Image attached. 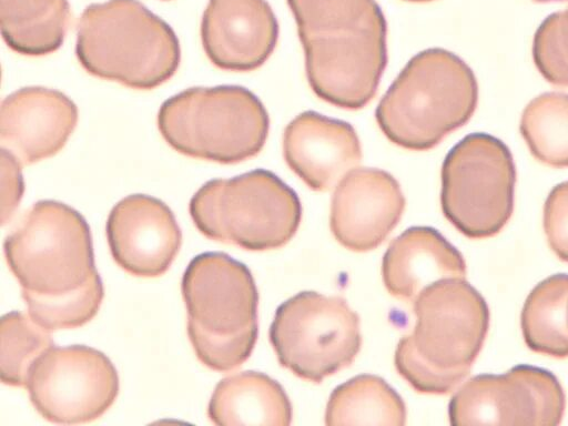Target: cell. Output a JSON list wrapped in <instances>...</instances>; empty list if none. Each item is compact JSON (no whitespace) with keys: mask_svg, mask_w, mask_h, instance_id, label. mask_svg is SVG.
Instances as JSON below:
<instances>
[{"mask_svg":"<svg viewBox=\"0 0 568 426\" xmlns=\"http://www.w3.org/2000/svg\"><path fill=\"white\" fill-rule=\"evenodd\" d=\"M3 253L31 318L48 331L83 326L104 290L85 219L52 200L34 203L6 236Z\"/></svg>","mask_w":568,"mask_h":426,"instance_id":"obj_1","label":"cell"},{"mask_svg":"<svg viewBox=\"0 0 568 426\" xmlns=\"http://www.w3.org/2000/svg\"><path fill=\"white\" fill-rule=\"evenodd\" d=\"M313 92L345 110L372 101L387 64V23L375 0H287Z\"/></svg>","mask_w":568,"mask_h":426,"instance_id":"obj_2","label":"cell"},{"mask_svg":"<svg viewBox=\"0 0 568 426\" xmlns=\"http://www.w3.org/2000/svg\"><path fill=\"white\" fill-rule=\"evenodd\" d=\"M415 327L395 351L398 374L418 393L446 395L469 375L489 327L484 297L465 278H443L413 301Z\"/></svg>","mask_w":568,"mask_h":426,"instance_id":"obj_3","label":"cell"},{"mask_svg":"<svg viewBox=\"0 0 568 426\" xmlns=\"http://www.w3.org/2000/svg\"><path fill=\"white\" fill-rule=\"evenodd\" d=\"M478 84L473 70L440 48L414 55L381 99L375 118L394 144L426 151L474 114Z\"/></svg>","mask_w":568,"mask_h":426,"instance_id":"obj_4","label":"cell"},{"mask_svg":"<svg viewBox=\"0 0 568 426\" xmlns=\"http://www.w3.org/2000/svg\"><path fill=\"white\" fill-rule=\"evenodd\" d=\"M181 292L197 359L216 372L244 364L258 332V293L246 265L225 253H201L187 264Z\"/></svg>","mask_w":568,"mask_h":426,"instance_id":"obj_5","label":"cell"},{"mask_svg":"<svg viewBox=\"0 0 568 426\" xmlns=\"http://www.w3.org/2000/svg\"><path fill=\"white\" fill-rule=\"evenodd\" d=\"M75 54L91 75L135 90H151L179 69L173 29L139 0L88 6L77 24Z\"/></svg>","mask_w":568,"mask_h":426,"instance_id":"obj_6","label":"cell"},{"mask_svg":"<svg viewBox=\"0 0 568 426\" xmlns=\"http://www.w3.org/2000/svg\"><path fill=\"white\" fill-rule=\"evenodd\" d=\"M158 128L183 155L236 164L262 151L270 118L260 99L243 87L190 88L162 103Z\"/></svg>","mask_w":568,"mask_h":426,"instance_id":"obj_7","label":"cell"},{"mask_svg":"<svg viewBox=\"0 0 568 426\" xmlns=\"http://www.w3.org/2000/svg\"><path fill=\"white\" fill-rule=\"evenodd\" d=\"M189 212L209 240L247 251L284 246L302 219L295 191L263 169L207 181L192 196Z\"/></svg>","mask_w":568,"mask_h":426,"instance_id":"obj_8","label":"cell"},{"mask_svg":"<svg viewBox=\"0 0 568 426\" xmlns=\"http://www.w3.org/2000/svg\"><path fill=\"white\" fill-rule=\"evenodd\" d=\"M516 166L508 146L494 135H466L442 165L444 216L468 239L498 234L514 211Z\"/></svg>","mask_w":568,"mask_h":426,"instance_id":"obj_9","label":"cell"},{"mask_svg":"<svg viewBox=\"0 0 568 426\" xmlns=\"http://www.w3.org/2000/svg\"><path fill=\"white\" fill-rule=\"evenodd\" d=\"M270 342L281 366L318 384L356 358L359 317L341 296L301 292L277 307Z\"/></svg>","mask_w":568,"mask_h":426,"instance_id":"obj_10","label":"cell"},{"mask_svg":"<svg viewBox=\"0 0 568 426\" xmlns=\"http://www.w3.org/2000/svg\"><path fill=\"white\" fill-rule=\"evenodd\" d=\"M24 388L45 420L71 425L100 418L115 402L120 384L102 352L85 345H54L32 365Z\"/></svg>","mask_w":568,"mask_h":426,"instance_id":"obj_11","label":"cell"},{"mask_svg":"<svg viewBox=\"0 0 568 426\" xmlns=\"http://www.w3.org/2000/svg\"><path fill=\"white\" fill-rule=\"evenodd\" d=\"M565 407L564 389L552 373L517 365L500 375L481 374L465 382L450 398L448 417L454 426H555Z\"/></svg>","mask_w":568,"mask_h":426,"instance_id":"obj_12","label":"cell"},{"mask_svg":"<svg viewBox=\"0 0 568 426\" xmlns=\"http://www.w3.org/2000/svg\"><path fill=\"white\" fill-rule=\"evenodd\" d=\"M105 233L114 262L138 277L164 274L182 244V232L171 209L145 194L120 200L109 213Z\"/></svg>","mask_w":568,"mask_h":426,"instance_id":"obj_13","label":"cell"},{"mask_svg":"<svg viewBox=\"0 0 568 426\" xmlns=\"http://www.w3.org/2000/svg\"><path fill=\"white\" fill-rule=\"evenodd\" d=\"M405 197L386 171L355 168L335 186L329 226L336 241L349 251L379 246L398 224Z\"/></svg>","mask_w":568,"mask_h":426,"instance_id":"obj_14","label":"cell"},{"mask_svg":"<svg viewBox=\"0 0 568 426\" xmlns=\"http://www.w3.org/2000/svg\"><path fill=\"white\" fill-rule=\"evenodd\" d=\"M278 39V23L266 0H210L201 41L216 68L247 72L263 65Z\"/></svg>","mask_w":568,"mask_h":426,"instance_id":"obj_15","label":"cell"},{"mask_svg":"<svg viewBox=\"0 0 568 426\" xmlns=\"http://www.w3.org/2000/svg\"><path fill=\"white\" fill-rule=\"evenodd\" d=\"M78 122V108L64 93L42 88H21L1 102V149L21 165L57 154Z\"/></svg>","mask_w":568,"mask_h":426,"instance_id":"obj_16","label":"cell"},{"mask_svg":"<svg viewBox=\"0 0 568 426\" xmlns=\"http://www.w3.org/2000/svg\"><path fill=\"white\" fill-rule=\"evenodd\" d=\"M283 156L310 189L325 192L361 163L362 146L349 123L305 111L284 130Z\"/></svg>","mask_w":568,"mask_h":426,"instance_id":"obj_17","label":"cell"},{"mask_svg":"<svg viewBox=\"0 0 568 426\" xmlns=\"http://www.w3.org/2000/svg\"><path fill=\"white\" fill-rule=\"evenodd\" d=\"M382 277L392 296L414 301L436 281L465 278L466 263L435 229L414 226L389 243L382 261Z\"/></svg>","mask_w":568,"mask_h":426,"instance_id":"obj_18","label":"cell"},{"mask_svg":"<svg viewBox=\"0 0 568 426\" xmlns=\"http://www.w3.org/2000/svg\"><path fill=\"white\" fill-rule=\"evenodd\" d=\"M207 416L217 426H287L293 413L285 390L276 381L260 372L245 371L216 384Z\"/></svg>","mask_w":568,"mask_h":426,"instance_id":"obj_19","label":"cell"},{"mask_svg":"<svg viewBox=\"0 0 568 426\" xmlns=\"http://www.w3.org/2000/svg\"><path fill=\"white\" fill-rule=\"evenodd\" d=\"M71 18L68 0H0L2 38L22 55L41 57L57 51Z\"/></svg>","mask_w":568,"mask_h":426,"instance_id":"obj_20","label":"cell"},{"mask_svg":"<svg viewBox=\"0 0 568 426\" xmlns=\"http://www.w3.org/2000/svg\"><path fill=\"white\" fill-rule=\"evenodd\" d=\"M406 423L402 397L381 377L355 376L337 386L326 405L325 424L392 425Z\"/></svg>","mask_w":568,"mask_h":426,"instance_id":"obj_21","label":"cell"},{"mask_svg":"<svg viewBox=\"0 0 568 426\" xmlns=\"http://www.w3.org/2000/svg\"><path fill=\"white\" fill-rule=\"evenodd\" d=\"M527 347L555 358L568 357V274H555L528 294L520 315Z\"/></svg>","mask_w":568,"mask_h":426,"instance_id":"obj_22","label":"cell"},{"mask_svg":"<svg viewBox=\"0 0 568 426\" xmlns=\"http://www.w3.org/2000/svg\"><path fill=\"white\" fill-rule=\"evenodd\" d=\"M519 130L530 154L551 168H568V94L546 92L523 111Z\"/></svg>","mask_w":568,"mask_h":426,"instance_id":"obj_23","label":"cell"},{"mask_svg":"<svg viewBox=\"0 0 568 426\" xmlns=\"http://www.w3.org/2000/svg\"><path fill=\"white\" fill-rule=\"evenodd\" d=\"M0 377L4 385L26 387L36 361L54 346L50 331L36 323L29 314L13 311L0 321Z\"/></svg>","mask_w":568,"mask_h":426,"instance_id":"obj_24","label":"cell"},{"mask_svg":"<svg viewBox=\"0 0 568 426\" xmlns=\"http://www.w3.org/2000/svg\"><path fill=\"white\" fill-rule=\"evenodd\" d=\"M532 59L547 82L568 88V8L540 23L534 36Z\"/></svg>","mask_w":568,"mask_h":426,"instance_id":"obj_25","label":"cell"},{"mask_svg":"<svg viewBox=\"0 0 568 426\" xmlns=\"http://www.w3.org/2000/svg\"><path fill=\"white\" fill-rule=\"evenodd\" d=\"M542 225L551 251L568 263V181L549 192L544 205Z\"/></svg>","mask_w":568,"mask_h":426,"instance_id":"obj_26","label":"cell"},{"mask_svg":"<svg viewBox=\"0 0 568 426\" xmlns=\"http://www.w3.org/2000/svg\"><path fill=\"white\" fill-rule=\"evenodd\" d=\"M20 165L11 153L1 149L2 224L13 215L22 197L23 181Z\"/></svg>","mask_w":568,"mask_h":426,"instance_id":"obj_27","label":"cell"},{"mask_svg":"<svg viewBox=\"0 0 568 426\" xmlns=\"http://www.w3.org/2000/svg\"><path fill=\"white\" fill-rule=\"evenodd\" d=\"M536 3L567 2L568 0H530Z\"/></svg>","mask_w":568,"mask_h":426,"instance_id":"obj_28","label":"cell"},{"mask_svg":"<svg viewBox=\"0 0 568 426\" xmlns=\"http://www.w3.org/2000/svg\"><path fill=\"white\" fill-rule=\"evenodd\" d=\"M405 1H409V2H429V1H434V0H405Z\"/></svg>","mask_w":568,"mask_h":426,"instance_id":"obj_29","label":"cell"}]
</instances>
